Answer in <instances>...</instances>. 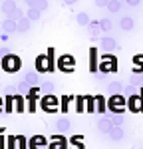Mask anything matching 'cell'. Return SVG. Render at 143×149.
<instances>
[{"mask_svg": "<svg viewBox=\"0 0 143 149\" xmlns=\"http://www.w3.org/2000/svg\"><path fill=\"white\" fill-rule=\"evenodd\" d=\"M0 66H2L4 72H18L22 62H20V58L16 54H6L4 58H0Z\"/></svg>", "mask_w": 143, "mask_h": 149, "instance_id": "cell-2", "label": "cell"}, {"mask_svg": "<svg viewBox=\"0 0 143 149\" xmlns=\"http://www.w3.org/2000/svg\"><path fill=\"white\" fill-rule=\"evenodd\" d=\"M133 26H135V22H133V18H131V16H123V18L119 20V28H121V30H125V32L131 30Z\"/></svg>", "mask_w": 143, "mask_h": 149, "instance_id": "cell-17", "label": "cell"}, {"mask_svg": "<svg viewBox=\"0 0 143 149\" xmlns=\"http://www.w3.org/2000/svg\"><path fill=\"white\" fill-rule=\"evenodd\" d=\"M99 28H101V32H109V30L113 28V24H111L109 18H101V20H99Z\"/></svg>", "mask_w": 143, "mask_h": 149, "instance_id": "cell-27", "label": "cell"}, {"mask_svg": "<svg viewBox=\"0 0 143 149\" xmlns=\"http://www.w3.org/2000/svg\"><path fill=\"white\" fill-rule=\"evenodd\" d=\"M83 109H85V95H78L76 97V111L82 113Z\"/></svg>", "mask_w": 143, "mask_h": 149, "instance_id": "cell-29", "label": "cell"}, {"mask_svg": "<svg viewBox=\"0 0 143 149\" xmlns=\"http://www.w3.org/2000/svg\"><path fill=\"white\" fill-rule=\"evenodd\" d=\"M34 64H36L38 72H54V68H56V64H54V50L50 48L46 56H38Z\"/></svg>", "mask_w": 143, "mask_h": 149, "instance_id": "cell-1", "label": "cell"}, {"mask_svg": "<svg viewBox=\"0 0 143 149\" xmlns=\"http://www.w3.org/2000/svg\"><path fill=\"white\" fill-rule=\"evenodd\" d=\"M40 16H42V12L38 10V8H30V10H28V16H26V18H28V20L32 22V20H40Z\"/></svg>", "mask_w": 143, "mask_h": 149, "instance_id": "cell-31", "label": "cell"}, {"mask_svg": "<svg viewBox=\"0 0 143 149\" xmlns=\"http://www.w3.org/2000/svg\"><path fill=\"white\" fill-rule=\"evenodd\" d=\"M0 8H2V12L8 16V20L18 22L20 18H24V12L16 6V2H2V4H0Z\"/></svg>", "mask_w": 143, "mask_h": 149, "instance_id": "cell-3", "label": "cell"}, {"mask_svg": "<svg viewBox=\"0 0 143 149\" xmlns=\"http://www.w3.org/2000/svg\"><path fill=\"white\" fill-rule=\"evenodd\" d=\"M16 88H18V93H20V95H24V97H26V95L30 93V90H32V88H30V86H28L26 81H22V84H18Z\"/></svg>", "mask_w": 143, "mask_h": 149, "instance_id": "cell-32", "label": "cell"}, {"mask_svg": "<svg viewBox=\"0 0 143 149\" xmlns=\"http://www.w3.org/2000/svg\"><path fill=\"white\" fill-rule=\"evenodd\" d=\"M97 129H99V131H101V133H109V131H111V129H113V125H111V123H109V121H107L106 117H103V115H101V117H99V119H97Z\"/></svg>", "mask_w": 143, "mask_h": 149, "instance_id": "cell-13", "label": "cell"}, {"mask_svg": "<svg viewBox=\"0 0 143 149\" xmlns=\"http://www.w3.org/2000/svg\"><path fill=\"white\" fill-rule=\"evenodd\" d=\"M125 97L117 93V95H111L109 100H107V109H109V113H123V109H125Z\"/></svg>", "mask_w": 143, "mask_h": 149, "instance_id": "cell-4", "label": "cell"}, {"mask_svg": "<svg viewBox=\"0 0 143 149\" xmlns=\"http://www.w3.org/2000/svg\"><path fill=\"white\" fill-rule=\"evenodd\" d=\"M95 111L103 115L107 111V100H103V95H95Z\"/></svg>", "mask_w": 143, "mask_h": 149, "instance_id": "cell-12", "label": "cell"}, {"mask_svg": "<svg viewBox=\"0 0 143 149\" xmlns=\"http://www.w3.org/2000/svg\"><path fill=\"white\" fill-rule=\"evenodd\" d=\"M50 149H66V139L62 135H54L52 143H50Z\"/></svg>", "mask_w": 143, "mask_h": 149, "instance_id": "cell-15", "label": "cell"}, {"mask_svg": "<svg viewBox=\"0 0 143 149\" xmlns=\"http://www.w3.org/2000/svg\"><path fill=\"white\" fill-rule=\"evenodd\" d=\"M131 84H133V86H135V84H143V78L137 76V74H133V76H131Z\"/></svg>", "mask_w": 143, "mask_h": 149, "instance_id": "cell-37", "label": "cell"}, {"mask_svg": "<svg viewBox=\"0 0 143 149\" xmlns=\"http://www.w3.org/2000/svg\"><path fill=\"white\" fill-rule=\"evenodd\" d=\"M58 68L62 70V72H72V70L76 68V60H74V56H70V54L62 56L58 60Z\"/></svg>", "mask_w": 143, "mask_h": 149, "instance_id": "cell-7", "label": "cell"}, {"mask_svg": "<svg viewBox=\"0 0 143 149\" xmlns=\"http://www.w3.org/2000/svg\"><path fill=\"white\" fill-rule=\"evenodd\" d=\"M2 109H4V105H2V100H0V111H2Z\"/></svg>", "mask_w": 143, "mask_h": 149, "instance_id": "cell-42", "label": "cell"}, {"mask_svg": "<svg viewBox=\"0 0 143 149\" xmlns=\"http://www.w3.org/2000/svg\"><path fill=\"white\" fill-rule=\"evenodd\" d=\"M127 107H129L133 113L143 111V100L139 97V93H135V95H129V97H127Z\"/></svg>", "mask_w": 143, "mask_h": 149, "instance_id": "cell-8", "label": "cell"}, {"mask_svg": "<svg viewBox=\"0 0 143 149\" xmlns=\"http://www.w3.org/2000/svg\"><path fill=\"white\" fill-rule=\"evenodd\" d=\"M90 70L97 74V50L95 48H90Z\"/></svg>", "mask_w": 143, "mask_h": 149, "instance_id": "cell-14", "label": "cell"}, {"mask_svg": "<svg viewBox=\"0 0 143 149\" xmlns=\"http://www.w3.org/2000/svg\"><path fill=\"white\" fill-rule=\"evenodd\" d=\"M103 117H106V119H107V121H109L113 127H121V123L125 121L123 113H109V111H106V113H103Z\"/></svg>", "mask_w": 143, "mask_h": 149, "instance_id": "cell-9", "label": "cell"}, {"mask_svg": "<svg viewBox=\"0 0 143 149\" xmlns=\"http://www.w3.org/2000/svg\"><path fill=\"white\" fill-rule=\"evenodd\" d=\"M12 109H14V95H6V100H4V111L10 113Z\"/></svg>", "mask_w": 143, "mask_h": 149, "instance_id": "cell-34", "label": "cell"}, {"mask_svg": "<svg viewBox=\"0 0 143 149\" xmlns=\"http://www.w3.org/2000/svg\"><path fill=\"white\" fill-rule=\"evenodd\" d=\"M85 109L95 111V95H85Z\"/></svg>", "mask_w": 143, "mask_h": 149, "instance_id": "cell-28", "label": "cell"}, {"mask_svg": "<svg viewBox=\"0 0 143 149\" xmlns=\"http://www.w3.org/2000/svg\"><path fill=\"white\" fill-rule=\"evenodd\" d=\"M107 135L111 137V141H121L125 133H123V129H121V127H113V129H111V131H109Z\"/></svg>", "mask_w": 143, "mask_h": 149, "instance_id": "cell-22", "label": "cell"}, {"mask_svg": "<svg viewBox=\"0 0 143 149\" xmlns=\"http://www.w3.org/2000/svg\"><path fill=\"white\" fill-rule=\"evenodd\" d=\"M30 145H32V149H44L46 147V139L42 135H34L32 141H30Z\"/></svg>", "mask_w": 143, "mask_h": 149, "instance_id": "cell-19", "label": "cell"}, {"mask_svg": "<svg viewBox=\"0 0 143 149\" xmlns=\"http://www.w3.org/2000/svg\"><path fill=\"white\" fill-rule=\"evenodd\" d=\"M16 24H18V32H24V34L30 32V20L28 18H20Z\"/></svg>", "mask_w": 143, "mask_h": 149, "instance_id": "cell-25", "label": "cell"}, {"mask_svg": "<svg viewBox=\"0 0 143 149\" xmlns=\"http://www.w3.org/2000/svg\"><path fill=\"white\" fill-rule=\"evenodd\" d=\"M123 90H125V88H123V84H121V81H111V84L107 86V92H113V95L121 93Z\"/></svg>", "mask_w": 143, "mask_h": 149, "instance_id": "cell-24", "label": "cell"}, {"mask_svg": "<svg viewBox=\"0 0 143 149\" xmlns=\"http://www.w3.org/2000/svg\"><path fill=\"white\" fill-rule=\"evenodd\" d=\"M95 80H106V74H101V72H97V74H95Z\"/></svg>", "mask_w": 143, "mask_h": 149, "instance_id": "cell-40", "label": "cell"}, {"mask_svg": "<svg viewBox=\"0 0 143 149\" xmlns=\"http://www.w3.org/2000/svg\"><path fill=\"white\" fill-rule=\"evenodd\" d=\"M40 92H44L46 95H50V93L54 92V84H52V81H44V84H40Z\"/></svg>", "mask_w": 143, "mask_h": 149, "instance_id": "cell-30", "label": "cell"}, {"mask_svg": "<svg viewBox=\"0 0 143 149\" xmlns=\"http://www.w3.org/2000/svg\"><path fill=\"white\" fill-rule=\"evenodd\" d=\"M99 32H101L99 22H90V26H87V34L92 36V38H99Z\"/></svg>", "mask_w": 143, "mask_h": 149, "instance_id": "cell-20", "label": "cell"}, {"mask_svg": "<svg viewBox=\"0 0 143 149\" xmlns=\"http://www.w3.org/2000/svg\"><path fill=\"white\" fill-rule=\"evenodd\" d=\"M117 70V62H115V56L107 54V56H101V62H99V70L101 74H107V72H115Z\"/></svg>", "mask_w": 143, "mask_h": 149, "instance_id": "cell-5", "label": "cell"}, {"mask_svg": "<svg viewBox=\"0 0 143 149\" xmlns=\"http://www.w3.org/2000/svg\"><path fill=\"white\" fill-rule=\"evenodd\" d=\"M28 6H30V8H38V10L42 12V10H46V8H48V2H46V0H42V2H38V0H30Z\"/></svg>", "mask_w": 143, "mask_h": 149, "instance_id": "cell-26", "label": "cell"}, {"mask_svg": "<svg viewBox=\"0 0 143 149\" xmlns=\"http://www.w3.org/2000/svg\"><path fill=\"white\" fill-rule=\"evenodd\" d=\"M14 105H16L18 111H24V95L16 93V95H14Z\"/></svg>", "mask_w": 143, "mask_h": 149, "instance_id": "cell-33", "label": "cell"}, {"mask_svg": "<svg viewBox=\"0 0 143 149\" xmlns=\"http://www.w3.org/2000/svg\"><path fill=\"white\" fill-rule=\"evenodd\" d=\"M16 145V137H8V149H14Z\"/></svg>", "mask_w": 143, "mask_h": 149, "instance_id": "cell-39", "label": "cell"}, {"mask_svg": "<svg viewBox=\"0 0 143 149\" xmlns=\"http://www.w3.org/2000/svg\"><path fill=\"white\" fill-rule=\"evenodd\" d=\"M4 92H6V95H16L18 88H16V86H6V90H4Z\"/></svg>", "mask_w": 143, "mask_h": 149, "instance_id": "cell-36", "label": "cell"}, {"mask_svg": "<svg viewBox=\"0 0 143 149\" xmlns=\"http://www.w3.org/2000/svg\"><path fill=\"white\" fill-rule=\"evenodd\" d=\"M2 30L6 32V36L14 34V32H18V24L14 22V20H8V18H6V20L2 22Z\"/></svg>", "mask_w": 143, "mask_h": 149, "instance_id": "cell-11", "label": "cell"}, {"mask_svg": "<svg viewBox=\"0 0 143 149\" xmlns=\"http://www.w3.org/2000/svg\"><path fill=\"white\" fill-rule=\"evenodd\" d=\"M101 48H103V52H115L117 50V42L113 38H109V36H103L101 38Z\"/></svg>", "mask_w": 143, "mask_h": 149, "instance_id": "cell-10", "label": "cell"}, {"mask_svg": "<svg viewBox=\"0 0 143 149\" xmlns=\"http://www.w3.org/2000/svg\"><path fill=\"white\" fill-rule=\"evenodd\" d=\"M24 81H26L30 88H36V86H38V74H36V72H28L26 78H24Z\"/></svg>", "mask_w": 143, "mask_h": 149, "instance_id": "cell-23", "label": "cell"}, {"mask_svg": "<svg viewBox=\"0 0 143 149\" xmlns=\"http://www.w3.org/2000/svg\"><path fill=\"white\" fill-rule=\"evenodd\" d=\"M125 4H127V6H131V8H137L141 2H137V0H129V2H125Z\"/></svg>", "mask_w": 143, "mask_h": 149, "instance_id": "cell-38", "label": "cell"}, {"mask_svg": "<svg viewBox=\"0 0 143 149\" xmlns=\"http://www.w3.org/2000/svg\"><path fill=\"white\" fill-rule=\"evenodd\" d=\"M133 62H143V54H139V56L133 58Z\"/></svg>", "mask_w": 143, "mask_h": 149, "instance_id": "cell-41", "label": "cell"}, {"mask_svg": "<svg viewBox=\"0 0 143 149\" xmlns=\"http://www.w3.org/2000/svg\"><path fill=\"white\" fill-rule=\"evenodd\" d=\"M99 6H106L107 10H111V12H117L121 6H123V2H115V0H109V2H97Z\"/></svg>", "mask_w": 143, "mask_h": 149, "instance_id": "cell-18", "label": "cell"}, {"mask_svg": "<svg viewBox=\"0 0 143 149\" xmlns=\"http://www.w3.org/2000/svg\"><path fill=\"white\" fill-rule=\"evenodd\" d=\"M72 100H74L72 95H64V97H62V111H68V109H70Z\"/></svg>", "mask_w": 143, "mask_h": 149, "instance_id": "cell-35", "label": "cell"}, {"mask_svg": "<svg viewBox=\"0 0 143 149\" xmlns=\"http://www.w3.org/2000/svg\"><path fill=\"white\" fill-rule=\"evenodd\" d=\"M40 105H42V109L44 111H48V113H52V111H56L58 109V97L56 95H44L42 97V102H40Z\"/></svg>", "mask_w": 143, "mask_h": 149, "instance_id": "cell-6", "label": "cell"}, {"mask_svg": "<svg viewBox=\"0 0 143 149\" xmlns=\"http://www.w3.org/2000/svg\"><path fill=\"white\" fill-rule=\"evenodd\" d=\"M76 22L80 24V26H85V28H87L92 20H90V16H87V12H78V16H76Z\"/></svg>", "mask_w": 143, "mask_h": 149, "instance_id": "cell-21", "label": "cell"}, {"mask_svg": "<svg viewBox=\"0 0 143 149\" xmlns=\"http://www.w3.org/2000/svg\"><path fill=\"white\" fill-rule=\"evenodd\" d=\"M56 131H58V133H66V131H70V121H68L66 117H60L58 121H56Z\"/></svg>", "mask_w": 143, "mask_h": 149, "instance_id": "cell-16", "label": "cell"}]
</instances>
